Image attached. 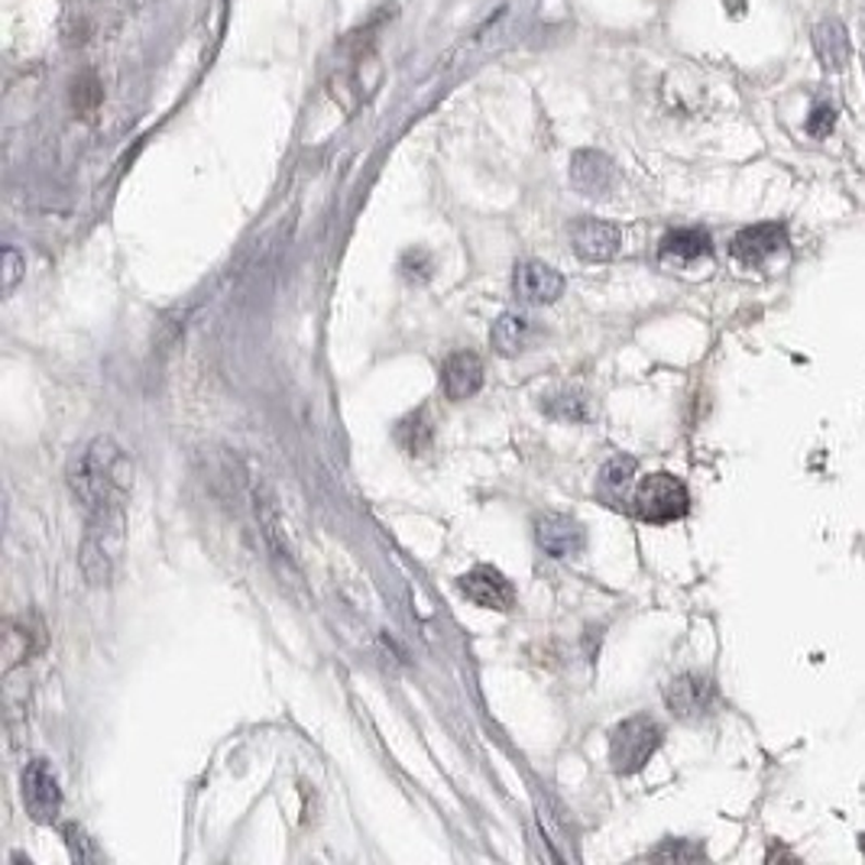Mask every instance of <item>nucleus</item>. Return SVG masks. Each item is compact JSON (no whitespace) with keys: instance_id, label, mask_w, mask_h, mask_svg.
Returning <instances> with one entry per match:
<instances>
[{"instance_id":"nucleus-1","label":"nucleus","mask_w":865,"mask_h":865,"mask_svg":"<svg viewBox=\"0 0 865 865\" xmlns=\"http://www.w3.org/2000/svg\"><path fill=\"white\" fill-rule=\"evenodd\" d=\"M69 487L75 500L88 512V542H84V568L98 558L104 577L111 574V535L121 538L124 503L130 500L134 467L124 451L111 437H94L69 467Z\"/></svg>"},{"instance_id":"nucleus-2","label":"nucleus","mask_w":865,"mask_h":865,"mask_svg":"<svg viewBox=\"0 0 865 865\" xmlns=\"http://www.w3.org/2000/svg\"><path fill=\"white\" fill-rule=\"evenodd\" d=\"M661 736L664 729L658 722L639 714V717H629L623 720L613 736H610V762H613V772L616 775H636L639 769H646L651 755L658 752L661 746Z\"/></svg>"},{"instance_id":"nucleus-3","label":"nucleus","mask_w":865,"mask_h":865,"mask_svg":"<svg viewBox=\"0 0 865 865\" xmlns=\"http://www.w3.org/2000/svg\"><path fill=\"white\" fill-rule=\"evenodd\" d=\"M691 509V493L674 474H649L633 497V512L649 525H668L684 519Z\"/></svg>"},{"instance_id":"nucleus-4","label":"nucleus","mask_w":865,"mask_h":865,"mask_svg":"<svg viewBox=\"0 0 865 865\" xmlns=\"http://www.w3.org/2000/svg\"><path fill=\"white\" fill-rule=\"evenodd\" d=\"M717 687L704 674H678L664 684V704L678 720H704L714 710Z\"/></svg>"},{"instance_id":"nucleus-5","label":"nucleus","mask_w":865,"mask_h":865,"mask_svg":"<svg viewBox=\"0 0 865 865\" xmlns=\"http://www.w3.org/2000/svg\"><path fill=\"white\" fill-rule=\"evenodd\" d=\"M788 247V230L785 224H752L746 230H739L729 243V253L736 263L755 270L762 263H769L772 257H778L782 250Z\"/></svg>"},{"instance_id":"nucleus-6","label":"nucleus","mask_w":865,"mask_h":865,"mask_svg":"<svg viewBox=\"0 0 865 865\" xmlns=\"http://www.w3.org/2000/svg\"><path fill=\"white\" fill-rule=\"evenodd\" d=\"M23 804L30 810V817L36 823H53L59 817V807H62V792H59V782L53 775V769L36 759L26 765L23 772Z\"/></svg>"},{"instance_id":"nucleus-7","label":"nucleus","mask_w":865,"mask_h":865,"mask_svg":"<svg viewBox=\"0 0 865 865\" xmlns=\"http://www.w3.org/2000/svg\"><path fill=\"white\" fill-rule=\"evenodd\" d=\"M460 593L477 603L480 610H497V613H509L515 606V587L509 583V577L497 568H474L470 574H464L457 580Z\"/></svg>"},{"instance_id":"nucleus-8","label":"nucleus","mask_w":865,"mask_h":865,"mask_svg":"<svg viewBox=\"0 0 865 865\" xmlns=\"http://www.w3.org/2000/svg\"><path fill=\"white\" fill-rule=\"evenodd\" d=\"M512 292L525 305H551L565 292V276L555 266H548V263L525 260L512 273Z\"/></svg>"},{"instance_id":"nucleus-9","label":"nucleus","mask_w":865,"mask_h":865,"mask_svg":"<svg viewBox=\"0 0 865 865\" xmlns=\"http://www.w3.org/2000/svg\"><path fill=\"white\" fill-rule=\"evenodd\" d=\"M535 542L538 548L548 555V558H574L583 551L587 545V532L583 525L571 519V515H561V512H545L538 522H535Z\"/></svg>"},{"instance_id":"nucleus-10","label":"nucleus","mask_w":865,"mask_h":865,"mask_svg":"<svg viewBox=\"0 0 865 865\" xmlns=\"http://www.w3.org/2000/svg\"><path fill=\"white\" fill-rule=\"evenodd\" d=\"M623 234L616 224L610 220H596V217H580L571 227V247L580 260L587 263H606L619 253Z\"/></svg>"},{"instance_id":"nucleus-11","label":"nucleus","mask_w":865,"mask_h":865,"mask_svg":"<svg viewBox=\"0 0 865 865\" xmlns=\"http://www.w3.org/2000/svg\"><path fill=\"white\" fill-rule=\"evenodd\" d=\"M441 383H444V396L454 402H464L470 396L480 392L483 386V361L474 351H457L451 354L444 366H441Z\"/></svg>"},{"instance_id":"nucleus-12","label":"nucleus","mask_w":865,"mask_h":865,"mask_svg":"<svg viewBox=\"0 0 865 865\" xmlns=\"http://www.w3.org/2000/svg\"><path fill=\"white\" fill-rule=\"evenodd\" d=\"M616 169L610 162V156L593 152V149H580L571 159V185L587 198H603L613 189Z\"/></svg>"},{"instance_id":"nucleus-13","label":"nucleus","mask_w":865,"mask_h":865,"mask_svg":"<svg viewBox=\"0 0 865 865\" xmlns=\"http://www.w3.org/2000/svg\"><path fill=\"white\" fill-rule=\"evenodd\" d=\"M710 253H714V240L701 227L671 230V234H664V240L658 247L661 263H674V266H691L697 260H707Z\"/></svg>"},{"instance_id":"nucleus-14","label":"nucleus","mask_w":865,"mask_h":865,"mask_svg":"<svg viewBox=\"0 0 865 865\" xmlns=\"http://www.w3.org/2000/svg\"><path fill=\"white\" fill-rule=\"evenodd\" d=\"M813 49H817V59L827 72H840L846 62H850V33L840 20H823L813 26Z\"/></svg>"},{"instance_id":"nucleus-15","label":"nucleus","mask_w":865,"mask_h":865,"mask_svg":"<svg viewBox=\"0 0 865 865\" xmlns=\"http://www.w3.org/2000/svg\"><path fill=\"white\" fill-rule=\"evenodd\" d=\"M532 338H535L532 318L515 315V311L503 315V318L493 325V331H490V344H493L497 354H503V357H519V354L532 344Z\"/></svg>"},{"instance_id":"nucleus-16","label":"nucleus","mask_w":865,"mask_h":865,"mask_svg":"<svg viewBox=\"0 0 865 865\" xmlns=\"http://www.w3.org/2000/svg\"><path fill=\"white\" fill-rule=\"evenodd\" d=\"M636 467H639V464H636V457H629V454L610 457V460L600 467V477H596L600 497L610 505H623L626 490H629V483H633V477H636Z\"/></svg>"},{"instance_id":"nucleus-17","label":"nucleus","mask_w":865,"mask_h":865,"mask_svg":"<svg viewBox=\"0 0 865 865\" xmlns=\"http://www.w3.org/2000/svg\"><path fill=\"white\" fill-rule=\"evenodd\" d=\"M434 441V422L429 409H419L412 416H406L396 425V444L409 454V457H422Z\"/></svg>"},{"instance_id":"nucleus-18","label":"nucleus","mask_w":865,"mask_h":865,"mask_svg":"<svg viewBox=\"0 0 865 865\" xmlns=\"http://www.w3.org/2000/svg\"><path fill=\"white\" fill-rule=\"evenodd\" d=\"M542 409L558 419V422H587L593 416L590 409V399L580 396V392H558V396H548V402H542Z\"/></svg>"},{"instance_id":"nucleus-19","label":"nucleus","mask_w":865,"mask_h":865,"mask_svg":"<svg viewBox=\"0 0 865 865\" xmlns=\"http://www.w3.org/2000/svg\"><path fill=\"white\" fill-rule=\"evenodd\" d=\"M33 636H36V633H30L26 619L7 626V639H3V658H7L3 668H7V671H10L13 664H20V661H30V655L39 649V642L33 646Z\"/></svg>"},{"instance_id":"nucleus-20","label":"nucleus","mask_w":865,"mask_h":865,"mask_svg":"<svg viewBox=\"0 0 865 865\" xmlns=\"http://www.w3.org/2000/svg\"><path fill=\"white\" fill-rule=\"evenodd\" d=\"M72 101L75 107H78V114L91 117V114L98 111V104H101V81L91 72L81 75L72 84Z\"/></svg>"},{"instance_id":"nucleus-21","label":"nucleus","mask_w":865,"mask_h":865,"mask_svg":"<svg viewBox=\"0 0 865 865\" xmlns=\"http://www.w3.org/2000/svg\"><path fill=\"white\" fill-rule=\"evenodd\" d=\"M432 270L434 260L425 250H409V253L402 257V276H406L409 283H416V286L429 283V280H432Z\"/></svg>"},{"instance_id":"nucleus-22","label":"nucleus","mask_w":865,"mask_h":865,"mask_svg":"<svg viewBox=\"0 0 865 865\" xmlns=\"http://www.w3.org/2000/svg\"><path fill=\"white\" fill-rule=\"evenodd\" d=\"M833 127H836V111H833L830 104H817V107L810 111V117H807V134L817 137V140H823Z\"/></svg>"},{"instance_id":"nucleus-23","label":"nucleus","mask_w":865,"mask_h":865,"mask_svg":"<svg viewBox=\"0 0 865 865\" xmlns=\"http://www.w3.org/2000/svg\"><path fill=\"white\" fill-rule=\"evenodd\" d=\"M651 860H674V863H694V860H704V850L701 846H691V843H668L661 850L651 853Z\"/></svg>"},{"instance_id":"nucleus-24","label":"nucleus","mask_w":865,"mask_h":865,"mask_svg":"<svg viewBox=\"0 0 865 865\" xmlns=\"http://www.w3.org/2000/svg\"><path fill=\"white\" fill-rule=\"evenodd\" d=\"M3 260H7V273H3V292H10V288L16 286V280H20L23 260H20V253H16L13 247H7V250H3Z\"/></svg>"},{"instance_id":"nucleus-25","label":"nucleus","mask_w":865,"mask_h":865,"mask_svg":"<svg viewBox=\"0 0 865 865\" xmlns=\"http://www.w3.org/2000/svg\"><path fill=\"white\" fill-rule=\"evenodd\" d=\"M66 836H69V846H72V856L78 860V863H88V860H94V853L88 850V840H84V833H81L78 827H69V830H66Z\"/></svg>"},{"instance_id":"nucleus-26","label":"nucleus","mask_w":865,"mask_h":865,"mask_svg":"<svg viewBox=\"0 0 865 865\" xmlns=\"http://www.w3.org/2000/svg\"><path fill=\"white\" fill-rule=\"evenodd\" d=\"M860 850H863V853H865V833H863V836H860Z\"/></svg>"}]
</instances>
